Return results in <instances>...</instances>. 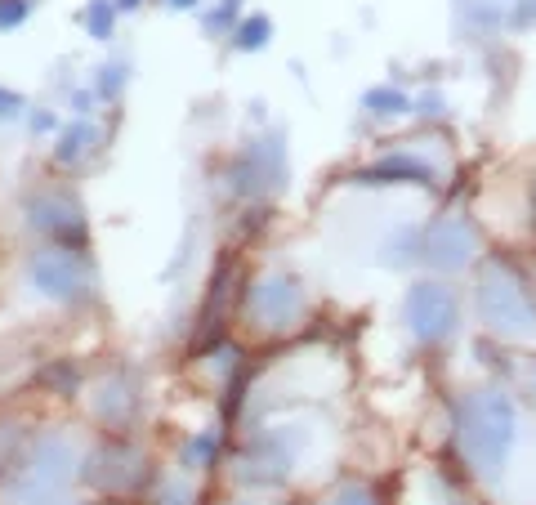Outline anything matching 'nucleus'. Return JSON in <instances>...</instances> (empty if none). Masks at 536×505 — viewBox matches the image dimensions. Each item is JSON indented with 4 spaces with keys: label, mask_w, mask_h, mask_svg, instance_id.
I'll list each match as a JSON object with an SVG mask.
<instances>
[{
    "label": "nucleus",
    "mask_w": 536,
    "mask_h": 505,
    "mask_svg": "<svg viewBox=\"0 0 536 505\" xmlns=\"http://www.w3.org/2000/svg\"><path fill=\"white\" fill-rule=\"evenodd\" d=\"M456 438H461L465 461L483 479H496L510 465V452L519 443V407H514V398L496 394V389L469 394L456 407Z\"/></svg>",
    "instance_id": "obj_1"
},
{
    "label": "nucleus",
    "mask_w": 536,
    "mask_h": 505,
    "mask_svg": "<svg viewBox=\"0 0 536 505\" xmlns=\"http://www.w3.org/2000/svg\"><path fill=\"white\" fill-rule=\"evenodd\" d=\"M478 318L496 336H536V291L510 260H487L474 287Z\"/></svg>",
    "instance_id": "obj_2"
},
{
    "label": "nucleus",
    "mask_w": 536,
    "mask_h": 505,
    "mask_svg": "<svg viewBox=\"0 0 536 505\" xmlns=\"http://www.w3.org/2000/svg\"><path fill=\"white\" fill-rule=\"evenodd\" d=\"M72 470H76L72 443L50 434L32 447V456H27L23 470L14 474L9 492H14L18 505H54V497H63V488L72 483Z\"/></svg>",
    "instance_id": "obj_3"
},
{
    "label": "nucleus",
    "mask_w": 536,
    "mask_h": 505,
    "mask_svg": "<svg viewBox=\"0 0 536 505\" xmlns=\"http://www.w3.org/2000/svg\"><path fill=\"white\" fill-rule=\"evenodd\" d=\"M402 322L420 345H447L461 327V300L443 282H411L402 295Z\"/></svg>",
    "instance_id": "obj_4"
},
{
    "label": "nucleus",
    "mask_w": 536,
    "mask_h": 505,
    "mask_svg": "<svg viewBox=\"0 0 536 505\" xmlns=\"http://www.w3.org/2000/svg\"><path fill=\"white\" fill-rule=\"evenodd\" d=\"M291 166H286V139L277 135H260L251 139L233 161H228V188L237 197H268L286 184Z\"/></svg>",
    "instance_id": "obj_5"
},
{
    "label": "nucleus",
    "mask_w": 536,
    "mask_h": 505,
    "mask_svg": "<svg viewBox=\"0 0 536 505\" xmlns=\"http://www.w3.org/2000/svg\"><path fill=\"white\" fill-rule=\"evenodd\" d=\"M81 479L90 483L94 492L126 497V492H134L143 479H148V461H143V452L134 443H126V438H108V443H99L90 456H85Z\"/></svg>",
    "instance_id": "obj_6"
},
{
    "label": "nucleus",
    "mask_w": 536,
    "mask_h": 505,
    "mask_svg": "<svg viewBox=\"0 0 536 505\" xmlns=\"http://www.w3.org/2000/svg\"><path fill=\"white\" fill-rule=\"evenodd\" d=\"M27 219H32V228L50 233L54 246H63V251H81L90 242L81 202L72 193H63V188H41V193L27 197Z\"/></svg>",
    "instance_id": "obj_7"
},
{
    "label": "nucleus",
    "mask_w": 536,
    "mask_h": 505,
    "mask_svg": "<svg viewBox=\"0 0 536 505\" xmlns=\"http://www.w3.org/2000/svg\"><path fill=\"white\" fill-rule=\"evenodd\" d=\"M32 282H36V291L50 295V300L72 304V300H85V295H90L94 273H90V264H85L81 251L54 246V251H41L32 260Z\"/></svg>",
    "instance_id": "obj_8"
},
{
    "label": "nucleus",
    "mask_w": 536,
    "mask_h": 505,
    "mask_svg": "<svg viewBox=\"0 0 536 505\" xmlns=\"http://www.w3.org/2000/svg\"><path fill=\"white\" fill-rule=\"evenodd\" d=\"M478 255V233L474 224L461 215H447L438 224L425 228V242H420V260L429 264L434 273H461L474 264Z\"/></svg>",
    "instance_id": "obj_9"
},
{
    "label": "nucleus",
    "mask_w": 536,
    "mask_h": 505,
    "mask_svg": "<svg viewBox=\"0 0 536 505\" xmlns=\"http://www.w3.org/2000/svg\"><path fill=\"white\" fill-rule=\"evenodd\" d=\"M251 313L264 331H291L304 313V282L295 273H268L251 291Z\"/></svg>",
    "instance_id": "obj_10"
},
{
    "label": "nucleus",
    "mask_w": 536,
    "mask_h": 505,
    "mask_svg": "<svg viewBox=\"0 0 536 505\" xmlns=\"http://www.w3.org/2000/svg\"><path fill=\"white\" fill-rule=\"evenodd\" d=\"M143 380L134 367H117L108 380L99 385V394H94V416H99L103 425H112V430H121V425H130L134 416H139V403H143Z\"/></svg>",
    "instance_id": "obj_11"
},
{
    "label": "nucleus",
    "mask_w": 536,
    "mask_h": 505,
    "mask_svg": "<svg viewBox=\"0 0 536 505\" xmlns=\"http://www.w3.org/2000/svg\"><path fill=\"white\" fill-rule=\"evenodd\" d=\"M295 461V443L286 430H268L260 434L242 456V479L246 483H282L291 474Z\"/></svg>",
    "instance_id": "obj_12"
},
{
    "label": "nucleus",
    "mask_w": 536,
    "mask_h": 505,
    "mask_svg": "<svg viewBox=\"0 0 536 505\" xmlns=\"http://www.w3.org/2000/svg\"><path fill=\"white\" fill-rule=\"evenodd\" d=\"M434 166L429 161H420V157H411V152H389V157H380V161H371V166H362V170H353V184H367V188H376V184H416V188H434Z\"/></svg>",
    "instance_id": "obj_13"
},
{
    "label": "nucleus",
    "mask_w": 536,
    "mask_h": 505,
    "mask_svg": "<svg viewBox=\"0 0 536 505\" xmlns=\"http://www.w3.org/2000/svg\"><path fill=\"white\" fill-rule=\"evenodd\" d=\"M94 139L99 135H94L90 121H76V126H67L59 135V144H54V161H59V166H76V161L94 148Z\"/></svg>",
    "instance_id": "obj_14"
},
{
    "label": "nucleus",
    "mask_w": 536,
    "mask_h": 505,
    "mask_svg": "<svg viewBox=\"0 0 536 505\" xmlns=\"http://www.w3.org/2000/svg\"><path fill=\"white\" fill-rule=\"evenodd\" d=\"M362 108L376 112V117H402V112H411V99L398 85H371V90L362 94Z\"/></svg>",
    "instance_id": "obj_15"
},
{
    "label": "nucleus",
    "mask_w": 536,
    "mask_h": 505,
    "mask_svg": "<svg viewBox=\"0 0 536 505\" xmlns=\"http://www.w3.org/2000/svg\"><path fill=\"white\" fill-rule=\"evenodd\" d=\"M268 36H273V18H268V14H251V18H242V23H237L233 45H237V50H246V54H255V50H264V45H268Z\"/></svg>",
    "instance_id": "obj_16"
},
{
    "label": "nucleus",
    "mask_w": 536,
    "mask_h": 505,
    "mask_svg": "<svg viewBox=\"0 0 536 505\" xmlns=\"http://www.w3.org/2000/svg\"><path fill=\"white\" fill-rule=\"evenodd\" d=\"M112 23H117V5H112V0H90V5L81 9V27L94 36V41H108Z\"/></svg>",
    "instance_id": "obj_17"
},
{
    "label": "nucleus",
    "mask_w": 536,
    "mask_h": 505,
    "mask_svg": "<svg viewBox=\"0 0 536 505\" xmlns=\"http://www.w3.org/2000/svg\"><path fill=\"white\" fill-rule=\"evenodd\" d=\"M219 456V438L215 434H197L184 443V452H179V461H184V470H210Z\"/></svg>",
    "instance_id": "obj_18"
},
{
    "label": "nucleus",
    "mask_w": 536,
    "mask_h": 505,
    "mask_svg": "<svg viewBox=\"0 0 536 505\" xmlns=\"http://www.w3.org/2000/svg\"><path fill=\"white\" fill-rule=\"evenodd\" d=\"M126 81H130V68L121 59L103 63V68H99V99H117V94L126 90Z\"/></svg>",
    "instance_id": "obj_19"
},
{
    "label": "nucleus",
    "mask_w": 536,
    "mask_h": 505,
    "mask_svg": "<svg viewBox=\"0 0 536 505\" xmlns=\"http://www.w3.org/2000/svg\"><path fill=\"white\" fill-rule=\"evenodd\" d=\"M32 18V0H0V32H14Z\"/></svg>",
    "instance_id": "obj_20"
},
{
    "label": "nucleus",
    "mask_w": 536,
    "mask_h": 505,
    "mask_svg": "<svg viewBox=\"0 0 536 505\" xmlns=\"http://www.w3.org/2000/svg\"><path fill=\"white\" fill-rule=\"evenodd\" d=\"M505 27H510V32H528V27H536V0H514V5L505 9Z\"/></svg>",
    "instance_id": "obj_21"
},
{
    "label": "nucleus",
    "mask_w": 536,
    "mask_h": 505,
    "mask_svg": "<svg viewBox=\"0 0 536 505\" xmlns=\"http://www.w3.org/2000/svg\"><path fill=\"white\" fill-rule=\"evenodd\" d=\"M76 380H81V371L67 367V362H63V367H50V371H45V385H54L59 394H76Z\"/></svg>",
    "instance_id": "obj_22"
},
{
    "label": "nucleus",
    "mask_w": 536,
    "mask_h": 505,
    "mask_svg": "<svg viewBox=\"0 0 536 505\" xmlns=\"http://www.w3.org/2000/svg\"><path fill=\"white\" fill-rule=\"evenodd\" d=\"M18 117H27V99L0 85V121H18Z\"/></svg>",
    "instance_id": "obj_23"
},
{
    "label": "nucleus",
    "mask_w": 536,
    "mask_h": 505,
    "mask_svg": "<svg viewBox=\"0 0 536 505\" xmlns=\"http://www.w3.org/2000/svg\"><path fill=\"white\" fill-rule=\"evenodd\" d=\"M335 505H380V501L371 497L367 488H358V483H353V488H340V492H335Z\"/></svg>",
    "instance_id": "obj_24"
},
{
    "label": "nucleus",
    "mask_w": 536,
    "mask_h": 505,
    "mask_svg": "<svg viewBox=\"0 0 536 505\" xmlns=\"http://www.w3.org/2000/svg\"><path fill=\"white\" fill-rule=\"evenodd\" d=\"M411 108H420V117H438V112H443V99H438V94H425V99L411 103Z\"/></svg>",
    "instance_id": "obj_25"
},
{
    "label": "nucleus",
    "mask_w": 536,
    "mask_h": 505,
    "mask_svg": "<svg viewBox=\"0 0 536 505\" xmlns=\"http://www.w3.org/2000/svg\"><path fill=\"white\" fill-rule=\"evenodd\" d=\"M166 501H175V505H188V488H179V483H166Z\"/></svg>",
    "instance_id": "obj_26"
},
{
    "label": "nucleus",
    "mask_w": 536,
    "mask_h": 505,
    "mask_svg": "<svg viewBox=\"0 0 536 505\" xmlns=\"http://www.w3.org/2000/svg\"><path fill=\"white\" fill-rule=\"evenodd\" d=\"M50 126H54L50 112H36V117H32V130H50Z\"/></svg>",
    "instance_id": "obj_27"
},
{
    "label": "nucleus",
    "mask_w": 536,
    "mask_h": 505,
    "mask_svg": "<svg viewBox=\"0 0 536 505\" xmlns=\"http://www.w3.org/2000/svg\"><path fill=\"white\" fill-rule=\"evenodd\" d=\"M166 5H170V9H193L197 0H166Z\"/></svg>",
    "instance_id": "obj_28"
},
{
    "label": "nucleus",
    "mask_w": 536,
    "mask_h": 505,
    "mask_svg": "<svg viewBox=\"0 0 536 505\" xmlns=\"http://www.w3.org/2000/svg\"><path fill=\"white\" fill-rule=\"evenodd\" d=\"M143 0H117V9H139Z\"/></svg>",
    "instance_id": "obj_29"
},
{
    "label": "nucleus",
    "mask_w": 536,
    "mask_h": 505,
    "mask_svg": "<svg viewBox=\"0 0 536 505\" xmlns=\"http://www.w3.org/2000/svg\"><path fill=\"white\" fill-rule=\"evenodd\" d=\"M532 398H536V371H532Z\"/></svg>",
    "instance_id": "obj_30"
}]
</instances>
